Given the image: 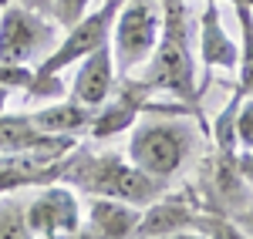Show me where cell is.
Masks as SVG:
<instances>
[{"instance_id":"cell-13","label":"cell","mask_w":253,"mask_h":239,"mask_svg":"<svg viewBox=\"0 0 253 239\" xmlns=\"http://www.w3.org/2000/svg\"><path fill=\"white\" fill-rule=\"evenodd\" d=\"M142 209L125 199L112 196H84V226L81 236H101V239H125L135 236V226Z\"/></svg>"},{"instance_id":"cell-15","label":"cell","mask_w":253,"mask_h":239,"mask_svg":"<svg viewBox=\"0 0 253 239\" xmlns=\"http://www.w3.org/2000/svg\"><path fill=\"white\" fill-rule=\"evenodd\" d=\"M31 118L38 128L51 132V135L78 138V135H88V128L95 121V108H88L75 98H58V101H44V108L31 111Z\"/></svg>"},{"instance_id":"cell-19","label":"cell","mask_w":253,"mask_h":239,"mask_svg":"<svg viewBox=\"0 0 253 239\" xmlns=\"http://www.w3.org/2000/svg\"><path fill=\"white\" fill-rule=\"evenodd\" d=\"M34 81V64H17V61H0V88L7 91H24Z\"/></svg>"},{"instance_id":"cell-20","label":"cell","mask_w":253,"mask_h":239,"mask_svg":"<svg viewBox=\"0 0 253 239\" xmlns=\"http://www.w3.org/2000/svg\"><path fill=\"white\" fill-rule=\"evenodd\" d=\"M233 132H236V145H240V152H253V98L240 101L236 118H233Z\"/></svg>"},{"instance_id":"cell-25","label":"cell","mask_w":253,"mask_h":239,"mask_svg":"<svg viewBox=\"0 0 253 239\" xmlns=\"http://www.w3.org/2000/svg\"><path fill=\"white\" fill-rule=\"evenodd\" d=\"M7 101H10V91H7V88H0V111H7Z\"/></svg>"},{"instance_id":"cell-21","label":"cell","mask_w":253,"mask_h":239,"mask_svg":"<svg viewBox=\"0 0 253 239\" xmlns=\"http://www.w3.org/2000/svg\"><path fill=\"white\" fill-rule=\"evenodd\" d=\"M91 7H95V0H54L51 17H54V24L64 31V27H71V24H75L81 14H88Z\"/></svg>"},{"instance_id":"cell-5","label":"cell","mask_w":253,"mask_h":239,"mask_svg":"<svg viewBox=\"0 0 253 239\" xmlns=\"http://www.w3.org/2000/svg\"><path fill=\"white\" fill-rule=\"evenodd\" d=\"M159 31H162V0H125L118 7L108 40L118 78L135 74L149 61L159 44Z\"/></svg>"},{"instance_id":"cell-16","label":"cell","mask_w":253,"mask_h":239,"mask_svg":"<svg viewBox=\"0 0 253 239\" xmlns=\"http://www.w3.org/2000/svg\"><path fill=\"white\" fill-rule=\"evenodd\" d=\"M240 20V61H236V95L253 98V7L236 3Z\"/></svg>"},{"instance_id":"cell-7","label":"cell","mask_w":253,"mask_h":239,"mask_svg":"<svg viewBox=\"0 0 253 239\" xmlns=\"http://www.w3.org/2000/svg\"><path fill=\"white\" fill-rule=\"evenodd\" d=\"M196 196L203 202V209H210L216 216H230L253 202V189L247 175L240 172V152H219L213 148L203 165H199V189Z\"/></svg>"},{"instance_id":"cell-11","label":"cell","mask_w":253,"mask_h":239,"mask_svg":"<svg viewBox=\"0 0 253 239\" xmlns=\"http://www.w3.org/2000/svg\"><path fill=\"white\" fill-rule=\"evenodd\" d=\"M199 58H203V81L199 88L206 91L213 71H236L240 61V44H236L226 27H223V10L219 0H206V10L199 17Z\"/></svg>"},{"instance_id":"cell-24","label":"cell","mask_w":253,"mask_h":239,"mask_svg":"<svg viewBox=\"0 0 253 239\" xmlns=\"http://www.w3.org/2000/svg\"><path fill=\"white\" fill-rule=\"evenodd\" d=\"M24 7H31V10H41V14H47L51 17V7H54V0H17Z\"/></svg>"},{"instance_id":"cell-2","label":"cell","mask_w":253,"mask_h":239,"mask_svg":"<svg viewBox=\"0 0 253 239\" xmlns=\"http://www.w3.org/2000/svg\"><path fill=\"white\" fill-rule=\"evenodd\" d=\"M58 182L71 185L78 196H112V199L132 202L138 209L169 189V182L145 175L125 155L95 152L91 145H75L71 152H64Z\"/></svg>"},{"instance_id":"cell-18","label":"cell","mask_w":253,"mask_h":239,"mask_svg":"<svg viewBox=\"0 0 253 239\" xmlns=\"http://www.w3.org/2000/svg\"><path fill=\"white\" fill-rule=\"evenodd\" d=\"M27 95L38 101H58V98H68V84L61 74H51V71H38L34 68V81L27 88Z\"/></svg>"},{"instance_id":"cell-9","label":"cell","mask_w":253,"mask_h":239,"mask_svg":"<svg viewBox=\"0 0 253 239\" xmlns=\"http://www.w3.org/2000/svg\"><path fill=\"white\" fill-rule=\"evenodd\" d=\"M27 229L38 239H54V236H81L84 226V205L81 196L64 185V182H47L38 185V196L27 199Z\"/></svg>"},{"instance_id":"cell-26","label":"cell","mask_w":253,"mask_h":239,"mask_svg":"<svg viewBox=\"0 0 253 239\" xmlns=\"http://www.w3.org/2000/svg\"><path fill=\"white\" fill-rule=\"evenodd\" d=\"M230 3H233V7H236V3H243V7H253V0H230Z\"/></svg>"},{"instance_id":"cell-23","label":"cell","mask_w":253,"mask_h":239,"mask_svg":"<svg viewBox=\"0 0 253 239\" xmlns=\"http://www.w3.org/2000/svg\"><path fill=\"white\" fill-rule=\"evenodd\" d=\"M240 172L247 175V182L253 189V152H240Z\"/></svg>"},{"instance_id":"cell-17","label":"cell","mask_w":253,"mask_h":239,"mask_svg":"<svg viewBox=\"0 0 253 239\" xmlns=\"http://www.w3.org/2000/svg\"><path fill=\"white\" fill-rule=\"evenodd\" d=\"M24 209H27V202L17 199L14 192L0 196V239H31Z\"/></svg>"},{"instance_id":"cell-27","label":"cell","mask_w":253,"mask_h":239,"mask_svg":"<svg viewBox=\"0 0 253 239\" xmlns=\"http://www.w3.org/2000/svg\"><path fill=\"white\" fill-rule=\"evenodd\" d=\"M3 3H7V0H0V7H3Z\"/></svg>"},{"instance_id":"cell-14","label":"cell","mask_w":253,"mask_h":239,"mask_svg":"<svg viewBox=\"0 0 253 239\" xmlns=\"http://www.w3.org/2000/svg\"><path fill=\"white\" fill-rule=\"evenodd\" d=\"M115 81H118V71H115V58H112V44H101L98 51H91L78 61L75 81L68 84V98L81 101L88 108H98L112 95Z\"/></svg>"},{"instance_id":"cell-8","label":"cell","mask_w":253,"mask_h":239,"mask_svg":"<svg viewBox=\"0 0 253 239\" xmlns=\"http://www.w3.org/2000/svg\"><path fill=\"white\" fill-rule=\"evenodd\" d=\"M122 3L125 0H101L88 14H81L71 27H64L58 47L41 61V64H34V68L38 71H51V74H61L64 68L78 64L84 54H91L101 44H108L112 40V24H115V14H118Z\"/></svg>"},{"instance_id":"cell-12","label":"cell","mask_w":253,"mask_h":239,"mask_svg":"<svg viewBox=\"0 0 253 239\" xmlns=\"http://www.w3.org/2000/svg\"><path fill=\"white\" fill-rule=\"evenodd\" d=\"M78 145V138L68 135H51L34 125L31 111L27 115H3L0 111V155H14V152H51L64 155Z\"/></svg>"},{"instance_id":"cell-10","label":"cell","mask_w":253,"mask_h":239,"mask_svg":"<svg viewBox=\"0 0 253 239\" xmlns=\"http://www.w3.org/2000/svg\"><path fill=\"white\" fill-rule=\"evenodd\" d=\"M199 216H203V202L196 196V189H182V192L166 189L159 199L142 205L135 236H142V239L196 236L199 233Z\"/></svg>"},{"instance_id":"cell-22","label":"cell","mask_w":253,"mask_h":239,"mask_svg":"<svg viewBox=\"0 0 253 239\" xmlns=\"http://www.w3.org/2000/svg\"><path fill=\"white\" fill-rule=\"evenodd\" d=\"M233 222L240 226V233H243V236H253V202H247V205L236 212Z\"/></svg>"},{"instance_id":"cell-1","label":"cell","mask_w":253,"mask_h":239,"mask_svg":"<svg viewBox=\"0 0 253 239\" xmlns=\"http://www.w3.org/2000/svg\"><path fill=\"white\" fill-rule=\"evenodd\" d=\"M152 91H166L172 101L186 104L193 111L196 125L210 132V121L203 118V98L206 91L199 88V71H196L193 54V27H189V7L186 0H162V31L159 44L142 64V74Z\"/></svg>"},{"instance_id":"cell-6","label":"cell","mask_w":253,"mask_h":239,"mask_svg":"<svg viewBox=\"0 0 253 239\" xmlns=\"http://www.w3.org/2000/svg\"><path fill=\"white\" fill-rule=\"evenodd\" d=\"M61 31L54 17L31 10L17 0H7L0 7V61L17 64H41L61 40Z\"/></svg>"},{"instance_id":"cell-4","label":"cell","mask_w":253,"mask_h":239,"mask_svg":"<svg viewBox=\"0 0 253 239\" xmlns=\"http://www.w3.org/2000/svg\"><path fill=\"white\" fill-rule=\"evenodd\" d=\"M149 111H156V115H193V111H189L186 104H179V101L159 104L156 91L138 78V74H122V78L115 81V88H112V95L95 108V121H91L88 135L95 141H108V138H115V135H125V132H128L142 115H149Z\"/></svg>"},{"instance_id":"cell-3","label":"cell","mask_w":253,"mask_h":239,"mask_svg":"<svg viewBox=\"0 0 253 239\" xmlns=\"http://www.w3.org/2000/svg\"><path fill=\"white\" fill-rule=\"evenodd\" d=\"M196 148V125L186 118H145L132 125L128 162L145 175L172 182Z\"/></svg>"}]
</instances>
